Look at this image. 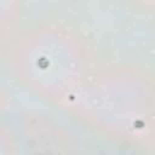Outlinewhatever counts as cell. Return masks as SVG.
<instances>
[{"label": "cell", "instance_id": "6da1fadb", "mask_svg": "<svg viewBox=\"0 0 155 155\" xmlns=\"http://www.w3.org/2000/svg\"><path fill=\"white\" fill-rule=\"evenodd\" d=\"M1 48L11 79L54 104L108 64L90 2H23L22 19Z\"/></svg>", "mask_w": 155, "mask_h": 155}, {"label": "cell", "instance_id": "7a4b0ae2", "mask_svg": "<svg viewBox=\"0 0 155 155\" xmlns=\"http://www.w3.org/2000/svg\"><path fill=\"white\" fill-rule=\"evenodd\" d=\"M59 104L98 138L153 155L155 90L153 73L147 68L130 63L103 65Z\"/></svg>", "mask_w": 155, "mask_h": 155}, {"label": "cell", "instance_id": "3957f363", "mask_svg": "<svg viewBox=\"0 0 155 155\" xmlns=\"http://www.w3.org/2000/svg\"><path fill=\"white\" fill-rule=\"evenodd\" d=\"M15 131L22 155H93L99 144L67 114L27 111Z\"/></svg>", "mask_w": 155, "mask_h": 155}, {"label": "cell", "instance_id": "277c9868", "mask_svg": "<svg viewBox=\"0 0 155 155\" xmlns=\"http://www.w3.org/2000/svg\"><path fill=\"white\" fill-rule=\"evenodd\" d=\"M23 15V2L0 0V47L12 36Z\"/></svg>", "mask_w": 155, "mask_h": 155}, {"label": "cell", "instance_id": "5b68a950", "mask_svg": "<svg viewBox=\"0 0 155 155\" xmlns=\"http://www.w3.org/2000/svg\"><path fill=\"white\" fill-rule=\"evenodd\" d=\"M17 109V101L7 78L0 70V121H6Z\"/></svg>", "mask_w": 155, "mask_h": 155}, {"label": "cell", "instance_id": "8992f818", "mask_svg": "<svg viewBox=\"0 0 155 155\" xmlns=\"http://www.w3.org/2000/svg\"><path fill=\"white\" fill-rule=\"evenodd\" d=\"M0 155H22L13 126L0 121Z\"/></svg>", "mask_w": 155, "mask_h": 155}, {"label": "cell", "instance_id": "52a82bcc", "mask_svg": "<svg viewBox=\"0 0 155 155\" xmlns=\"http://www.w3.org/2000/svg\"><path fill=\"white\" fill-rule=\"evenodd\" d=\"M93 155H142V154L102 139V142H99Z\"/></svg>", "mask_w": 155, "mask_h": 155}]
</instances>
